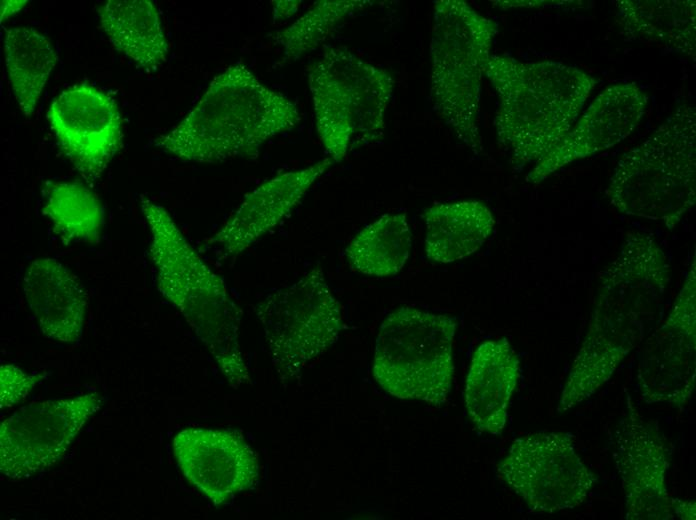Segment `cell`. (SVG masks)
<instances>
[{
	"label": "cell",
	"instance_id": "obj_1",
	"mask_svg": "<svg viewBox=\"0 0 696 520\" xmlns=\"http://www.w3.org/2000/svg\"><path fill=\"white\" fill-rule=\"evenodd\" d=\"M668 258L651 233L632 230L601 272L587 333L557 406L564 413L590 398L657 323L670 282Z\"/></svg>",
	"mask_w": 696,
	"mask_h": 520
},
{
	"label": "cell",
	"instance_id": "obj_2",
	"mask_svg": "<svg viewBox=\"0 0 696 520\" xmlns=\"http://www.w3.org/2000/svg\"><path fill=\"white\" fill-rule=\"evenodd\" d=\"M299 121L290 99L262 84L245 65L235 64L217 75L187 116L154 144L187 162L256 158L268 140Z\"/></svg>",
	"mask_w": 696,
	"mask_h": 520
},
{
	"label": "cell",
	"instance_id": "obj_3",
	"mask_svg": "<svg viewBox=\"0 0 696 520\" xmlns=\"http://www.w3.org/2000/svg\"><path fill=\"white\" fill-rule=\"evenodd\" d=\"M484 75L499 99V145L515 166L540 163L576 123L596 80L557 61H520L491 54Z\"/></svg>",
	"mask_w": 696,
	"mask_h": 520
},
{
	"label": "cell",
	"instance_id": "obj_4",
	"mask_svg": "<svg viewBox=\"0 0 696 520\" xmlns=\"http://www.w3.org/2000/svg\"><path fill=\"white\" fill-rule=\"evenodd\" d=\"M140 203L151 233L149 254L158 291L180 311L230 386L249 383L240 345L242 312L224 280L202 260L165 208L145 195Z\"/></svg>",
	"mask_w": 696,
	"mask_h": 520
},
{
	"label": "cell",
	"instance_id": "obj_5",
	"mask_svg": "<svg viewBox=\"0 0 696 520\" xmlns=\"http://www.w3.org/2000/svg\"><path fill=\"white\" fill-rule=\"evenodd\" d=\"M607 197L623 214L673 228L696 199V110L682 104L646 140L626 151Z\"/></svg>",
	"mask_w": 696,
	"mask_h": 520
},
{
	"label": "cell",
	"instance_id": "obj_6",
	"mask_svg": "<svg viewBox=\"0 0 696 520\" xmlns=\"http://www.w3.org/2000/svg\"><path fill=\"white\" fill-rule=\"evenodd\" d=\"M430 100L434 112L474 154L482 152L481 84L498 25L462 0L434 3Z\"/></svg>",
	"mask_w": 696,
	"mask_h": 520
},
{
	"label": "cell",
	"instance_id": "obj_7",
	"mask_svg": "<svg viewBox=\"0 0 696 520\" xmlns=\"http://www.w3.org/2000/svg\"><path fill=\"white\" fill-rule=\"evenodd\" d=\"M308 84L317 132L334 162L344 159L353 141L365 144L382 134L394 89L386 70L345 47H331L308 67Z\"/></svg>",
	"mask_w": 696,
	"mask_h": 520
},
{
	"label": "cell",
	"instance_id": "obj_8",
	"mask_svg": "<svg viewBox=\"0 0 696 520\" xmlns=\"http://www.w3.org/2000/svg\"><path fill=\"white\" fill-rule=\"evenodd\" d=\"M454 318L400 306L382 321L372 372L380 387L403 400L443 404L451 389Z\"/></svg>",
	"mask_w": 696,
	"mask_h": 520
},
{
	"label": "cell",
	"instance_id": "obj_9",
	"mask_svg": "<svg viewBox=\"0 0 696 520\" xmlns=\"http://www.w3.org/2000/svg\"><path fill=\"white\" fill-rule=\"evenodd\" d=\"M273 366L283 380L298 376L338 339L341 307L323 269L315 266L254 308Z\"/></svg>",
	"mask_w": 696,
	"mask_h": 520
},
{
	"label": "cell",
	"instance_id": "obj_10",
	"mask_svg": "<svg viewBox=\"0 0 696 520\" xmlns=\"http://www.w3.org/2000/svg\"><path fill=\"white\" fill-rule=\"evenodd\" d=\"M498 473L535 513L574 509L597 482L577 454L573 435L543 431L517 438Z\"/></svg>",
	"mask_w": 696,
	"mask_h": 520
},
{
	"label": "cell",
	"instance_id": "obj_11",
	"mask_svg": "<svg viewBox=\"0 0 696 520\" xmlns=\"http://www.w3.org/2000/svg\"><path fill=\"white\" fill-rule=\"evenodd\" d=\"M102 403L99 393L89 392L18 408L0 425L1 474L21 481L54 466Z\"/></svg>",
	"mask_w": 696,
	"mask_h": 520
},
{
	"label": "cell",
	"instance_id": "obj_12",
	"mask_svg": "<svg viewBox=\"0 0 696 520\" xmlns=\"http://www.w3.org/2000/svg\"><path fill=\"white\" fill-rule=\"evenodd\" d=\"M614 458L624 491L627 520L695 519L694 501L669 494L671 451L656 421L642 416L627 397V412L615 432Z\"/></svg>",
	"mask_w": 696,
	"mask_h": 520
},
{
	"label": "cell",
	"instance_id": "obj_13",
	"mask_svg": "<svg viewBox=\"0 0 696 520\" xmlns=\"http://www.w3.org/2000/svg\"><path fill=\"white\" fill-rule=\"evenodd\" d=\"M695 258L667 318L647 338L637 367L640 398L682 406L696 377Z\"/></svg>",
	"mask_w": 696,
	"mask_h": 520
},
{
	"label": "cell",
	"instance_id": "obj_14",
	"mask_svg": "<svg viewBox=\"0 0 696 520\" xmlns=\"http://www.w3.org/2000/svg\"><path fill=\"white\" fill-rule=\"evenodd\" d=\"M47 119L75 169L94 183L118 151L121 115L115 100L87 83L62 91L51 103Z\"/></svg>",
	"mask_w": 696,
	"mask_h": 520
},
{
	"label": "cell",
	"instance_id": "obj_15",
	"mask_svg": "<svg viewBox=\"0 0 696 520\" xmlns=\"http://www.w3.org/2000/svg\"><path fill=\"white\" fill-rule=\"evenodd\" d=\"M172 448L188 482L217 507L257 483V456L236 431L187 427L174 436Z\"/></svg>",
	"mask_w": 696,
	"mask_h": 520
},
{
	"label": "cell",
	"instance_id": "obj_16",
	"mask_svg": "<svg viewBox=\"0 0 696 520\" xmlns=\"http://www.w3.org/2000/svg\"><path fill=\"white\" fill-rule=\"evenodd\" d=\"M647 103V95L634 82L609 86L558 145L530 170L526 181L540 183L562 167L620 143L638 125Z\"/></svg>",
	"mask_w": 696,
	"mask_h": 520
},
{
	"label": "cell",
	"instance_id": "obj_17",
	"mask_svg": "<svg viewBox=\"0 0 696 520\" xmlns=\"http://www.w3.org/2000/svg\"><path fill=\"white\" fill-rule=\"evenodd\" d=\"M334 163L327 157L262 183L246 195L230 219L207 242L227 256L240 254L288 215L311 185Z\"/></svg>",
	"mask_w": 696,
	"mask_h": 520
},
{
	"label": "cell",
	"instance_id": "obj_18",
	"mask_svg": "<svg viewBox=\"0 0 696 520\" xmlns=\"http://www.w3.org/2000/svg\"><path fill=\"white\" fill-rule=\"evenodd\" d=\"M23 291L43 335L61 343L79 342L87 295L62 263L53 258L33 260L23 276Z\"/></svg>",
	"mask_w": 696,
	"mask_h": 520
},
{
	"label": "cell",
	"instance_id": "obj_19",
	"mask_svg": "<svg viewBox=\"0 0 696 520\" xmlns=\"http://www.w3.org/2000/svg\"><path fill=\"white\" fill-rule=\"evenodd\" d=\"M519 374V358L506 338L487 340L476 348L464 398L468 416L478 430L501 434Z\"/></svg>",
	"mask_w": 696,
	"mask_h": 520
},
{
	"label": "cell",
	"instance_id": "obj_20",
	"mask_svg": "<svg viewBox=\"0 0 696 520\" xmlns=\"http://www.w3.org/2000/svg\"><path fill=\"white\" fill-rule=\"evenodd\" d=\"M616 19L627 40L653 43L695 59L694 0H620Z\"/></svg>",
	"mask_w": 696,
	"mask_h": 520
},
{
	"label": "cell",
	"instance_id": "obj_21",
	"mask_svg": "<svg viewBox=\"0 0 696 520\" xmlns=\"http://www.w3.org/2000/svg\"><path fill=\"white\" fill-rule=\"evenodd\" d=\"M423 217L425 253L436 263H451L472 255L495 226L489 207L477 200L437 204L429 207Z\"/></svg>",
	"mask_w": 696,
	"mask_h": 520
},
{
	"label": "cell",
	"instance_id": "obj_22",
	"mask_svg": "<svg viewBox=\"0 0 696 520\" xmlns=\"http://www.w3.org/2000/svg\"><path fill=\"white\" fill-rule=\"evenodd\" d=\"M98 14L112 45L138 67L151 72L166 61L168 43L152 1L109 0Z\"/></svg>",
	"mask_w": 696,
	"mask_h": 520
},
{
	"label": "cell",
	"instance_id": "obj_23",
	"mask_svg": "<svg viewBox=\"0 0 696 520\" xmlns=\"http://www.w3.org/2000/svg\"><path fill=\"white\" fill-rule=\"evenodd\" d=\"M412 233L403 213H387L365 226L348 244L345 255L352 270L368 276L398 274L411 251Z\"/></svg>",
	"mask_w": 696,
	"mask_h": 520
},
{
	"label": "cell",
	"instance_id": "obj_24",
	"mask_svg": "<svg viewBox=\"0 0 696 520\" xmlns=\"http://www.w3.org/2000/svg\"><path fill=\"white\" fill-rule=\"evenodd\" d=\"M5 63L10 84L22 113L29 117L56 65L49 40L33 28L5 29Z\"/></svg>",
	"mask_w": 696,
	"mask_h": 520
},
{
	"label": "cell",
	"instance_id": "obj_25",
	"mask_svg": "<svg viewBox=\"0 0 696 520\" xmlns=\"http://www.w3.org/2000/svg\"><path fill=\"white\" fill-rule=\"evenodd\" d=\"M53 231L66 242L99 240L103 210L97 196L77 182L55 183L48 189L43 208Z\"/></svg>",
	"mask_w": 696,
	"mask_h": 520
},
{
	"label": "cell",
	"instance_id": "obj_26",
	"mask_svg": "<svg viewBox=\"0 0 696 520\" xmlns=\"http://www.w3.org/2000/svg\"><path fill=\"white\" fill-rule=\"evenodd\" d=\"M372 4L368 0L317 1L289 27L272 33L271 38L282 47L284 60L295 61L316 49L345 17Z\"/></svg>",
	"mask_w": 696,
	"mask_h": 520
},
{
	"label": "cell",
	"instance_id": "obj_27",
	"mask_svg": "<svg viewBox=\"0 0 696 520\" xmlns=\"http://www.w3.org/2000/svg\"><path fill=\"white\" fill-rule=\"evenodd\" d=\"M43 378L44 374H28L13 364L1 365L0 408H10L22 402Z\"/></svg>",
	"mask_w": 696,
	"mask_h": 520
},
{
	"label": "cell",
	"instance_id": "obj_28",
	"mask_svg": "<svg viewBox=\"0 0 696 520\" xmlns=\"http://www.w3.org/2000/svg\"><path fill=\"white\" fill-rule=\"evenodd\" d=\"M301 1H272L274 21L294 15Z\"/></svg>",
	"mask_w": 696,
	"mask_h": 520
},
{
	"label": "cell",
	"instance_id": "obj_29",
	"mask_svg": "<svg viewBox=\"0 0 696 520\" xmlns=\"http://www.w3.org/2000/svg\"><path fill=\"white\" fill-rule=\"evenodd\" d=\"M26 3V0L1 1V22L22 9Z\"/></svg>",
	"mask_w": 696,
	"mask_h": 520
}]
</instances>
